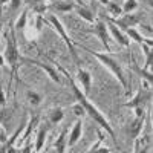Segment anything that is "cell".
I'll return each instance as SVG.
<instances>
[{"mask_svg": "<svg viewBox=\"0 0 153 153\" xmlns=\"http://www.w3.org/2000/svg\"><path fill=\"white\" fill-rule=\"evenodd\" d=\"M55 63V61H54ZM57 65V68L65 74V76H68V81H69V86H71V91H72V94H74V97H75V100L78 101V103L83 106V109L86 110V113L91 117L101 129L103 130H106L112 138H113V141H117V138H115V132H113V129H112V126H110V123L107 121V118L104 117L103 113H101L100 110H98V107L94 104V103H91V101L87 100V95H84V92H83V89H80L78 86H76V83L74 81V78H71V75H69V72L63 68L61 65H58V63H55Z\"/></svg>", "mask_w": 153, "mask_h": 153, "instance_id": "6da1fadb", "label": "cell"}, {"mask_svg": "<svg viewBox=\"0 0 153 153\" xmlns=\"http://www.w3.org/2000/svg\"><path fill=\"white\" fill-rule=\"evenodd\" d=\"M75 46H80V48H83L84 51H87V52L91 54V55H94L106 69H109V71L113 74V76H115V78L120 81V84L123 86V89H127V80H126V76H124L123 68H121V65H120V61L115 58L113 55H110V54H107V52H106V54L97 52V51H92V49L84 48L83 45H76V43H75Z\"/></svg>", "mask_w": 153, "mask_h": 153, "instance_id": "7a4b0ae2", "label": "cell"}, {"mask_svg": "<svg viewBox=\"0 0 153 153\" xmlns=\"http://www.w3.org/2000/svg\"><path fill=\"white\" fill-rule=\"evenodd\" d=\"M5 61L9 65L12 75H17V69L20 66V61H22V55L19 52V45H17V35L14 28L9 29V34L6 37V49H5V54H3Z\"/></svg>", "mask_w": 153, "mask_h": 153, "instance_id": "3957f363", "label": "cell"}, {"mask_svg": "<svg viewBox=\"0 0 153 153\" xmlns=\"http://www.w3.org/2000/svg\"><path fill=\"white\" fill-rule=\"evenodd\" d=\"M51 26L54 28V31L61 37V40L65 42V45L68 46V51H69V54H71V57L74 58V61L76 63V65H80V57H78V54H76V49H75V42L72 40V38L68 35V32H66V28L63 26V23L58 20V17L55 16V14H51V16H48V20H46Z\"/></svg>", "mask_w": 153, "mask_h": 153, "instance_id": "277c9868", "label": "cell"}, {"mask_svg": "<svg viewBox=\"0 0 153 153\" xmlns=\"http://www.w3.org/2000/svg\"><path fill=\"white\" fill-rule=\"evenodd\" d=\"M91 32L95 34V35L100 38L101 45L104 46V49L107 51V54H109V52H110V45H109L110 37H109V29H107V26H106V22H104V20H98Z\"/></svg>", "mask_w": 153, "mask_h": 153, "instance_id": "5b68a950", "label": "cell"}, {"mask_svg": "<svg viewBox=\"0 0 153 153\" xmlns=\"http://www.w3.org/2000/svg\"><path fill=\"white\" fill-rule=\"evenodd\" d=\"M22 61H26V63H31V65H34V66H37V68H40L51 80H52L54 83H57V84H60L61 83V78H60V74L51 66V65H48V63H43V61H38V60H34V58H22Z\"/></svg>", "mask_w": 153, "mask_h": 153, "instance_id": "8992f818", "label": "cell"}, {"mask_svg": "<svg viewBox=\"0 0 153 153\" xmlns=\"http://www.w3.org/2000/svg\"><path fill=\"white\" fill-rule=\"evenodd\" d=\"M112 22L117 25V26L124 31L127 28H135L136 25L141 22V16H138V14H121L118 19H112Z\"/></svg>", "mask_w": 153, "mask_h": 153, "instance_id": "52a82bcc", "label": "cell"}, {"mask_svg": "<svg viewBox=\"0 0 153 153\" xmlns=\"http://www.w3.org/2000/svg\"><path fill=\"white\" fill-rule=\"evenodd\" d=\"M106 26H107V29L110 31V34H112V37H113V40L117 42L120 46H124V48H129V46H130V40L127 38V35L117 26V25L112 22V19H107Z\"/></svg>", "mask_w": 153, "mask_h": 153, "instance_id": "ba28073f", "label": "cell"}, {"mask_svg": "<svg viewBox=\"0 0 153 153\" xmlns=\"http://www.w3.org/2000/svg\"><path fill=\"white\" fill-rule=\"evenodd\" d=\"M76 80H78V83H80L78 87L84 89V95H89L91 87H92V75H91V72L83 69V68H78L76 69Z\"/></svg>", "mask_w": 153, "mask_h": 153, "instance_id": "9c48e42d", "label": "cell"}, {"mask_svg": "<svg viewBox=\"0 0 153 153\" xmlns=\"http://www.w3.org/2000/svg\"><path fill=\"white\" fill-rule=\"evenodd\" d=\"M81 135H83V123H81V120H76L74 127L71 129V133L68 135V147H74L80 141Z\"/></svg>", "mask_w": 153, "mask_h": 153, "instance_id": "30bf717a", "label": "cell"}, {"mask_svg": "<svg viewBox=\"0 0 153 153\" xmlns=\"http://www.w3.org/2000/svg\"><path fill=\"white\" fill-rule=\"evenodd\" d=\"M150 100V89H139L138 94L129 101V103H126L127 107H136V106H144L146 101Z\"/></svg>", "mask_w": 153, "mask_h": 153, "instance_id": "8fae6325", "label": "cell"}, {"mask_svg": "<svg viewBox=\"0 0 153 153\" xmlns=\"http://www.w3.org/2000/svg\"><path fill=\"white\" fill-rule=\"evenodd\" d=\"M126 35H127V38L129 40H133V42H136L138 45H153V42H152V38H146V37H143L141 34H139V31L138 29H135V28H127V29H124L123 31Z\"/></svg>", "mask_w": 153, "mask_h": 153, "instance_id": "7c38bea8", "label": "cell"}, {"mask_svg": "<svg viewBox=\"0 0 153 153\" xmlns=\"http://www.w3.org/2000/svg\"><path fill=\"white\" fill-rule=\"evenodd\" d=\"M46 135H48V127L45 124L38 126V132L35 135V153H40L43 150V146L46 143Z\"/></svg>", "mask_w": 153, "mask_h": 153, "instance_id": "4fadbf2b", "label": "cell"}, {"mask_svg": "<svg viewBox=\"0 0 153 153\" xmlns=\"http://www.w3.org/2000/svg\"><path fill=\"white\" fill-rule=\"evenodd\" d=\"M144 120H146V118H135V120L130 123L129 129H127V135H129L132 139H136L138 135L141 133L143 126H144Z\"/></svg>", "mask_w": 153, "mask_h": 153, "instance_id": "5bb4252c", "label": "cell"}, {"mask_svg": "<svg viewBox=\"0 0 153 153\" xmlns=\"http://www.w3.org/2000/svg\"><path fill=\"white\" fill-rule=\"evenodd\" d=\"M75 3L74 2H55L52 5H49L48 9L51 11H55V12H63V14H66V12H71L75 9Z\"/></svg>", "mask_w": 153, "mask_h": 153, "instance_id": "9a60e30c", "label": "cell"}, {"mask_svg": "<svg viewBox=\"0 0 153 153\" xmlns=\"http://www.w3.org/2000/svg\"><path fill=\"white\" fill-rule=\"evenodd\" d=\"M68 147V129H63L60 136L57 138V141L54 143V149H55V153H65Z\"/></svg>", "mask_w": 153, "mask_h": 153, "instance_id": "2e32d148", "label": "cell"}, {"mask_svg": "<svg viewBox=\"0 0 153 153\" xmlns=\"http://www.w3.org/2000/svg\"><path fill=\"white\" fill-rule=\"evenodd\" d=\"M38 123H40V117H38V115H35V117H31V118H29V121H28V124H26V130H25V133L22 135V138H19L22 143L28 141L29 135L32 133V129L38 126Z\"/></svg>", "mask_w": 153, "mask_h": 153, "instance_id": "e0dca14e", "label": "cell"}, {"mask_svg": "<svg viewBox=\"0 0 153 153\" xmlns=\"http://www.w3.org/2000/svg\"><path fill=\"white\" fill-rule=\"evenodd\" d=\"M48 118H49V123L51 124H58L63 121L65 118V113H63V109L61 107H52L48 113Z\"/></svg>", "mask_w": 153, "mask_h": 153, "instance_id": "ac0fdd59", "label": "cell"}, {"mask_svg": "<svg viewBox=\"0 0 153 153\" xmlns=\"http://www.w3.org/2000/svg\"><path fill=\"white\" fill-rule=\"evenodd\" d=\"M75 11H76V14H78L83 20L89 22V23H94L95 22V17H94V12L91 9H87V8H81V6H75Z\"/></svg>", "mask_w": 153, "mask_h": 153, "instance_id": "d6986e66", "label": "cell"}, {"mask_svg": "<svg viewBox=\"0 0 153 153\" xmlns=\"http://www.w3.org/2000/svg\"><path fill=\"white\" fill-rule=\"evenodd\" d=\"M26 23H28V9H23V12L20 14V17L17 19L16 25L12 28H14V31H23L25 28H26Z\"/></svg>", "mask_w": 153, "mask_h": 153, "instance_id": "ffe728a7", "label": "cell"}, {"mask_svg": "<svg viewBox=\"0 0 153 153\" xmlns=\"http://www.w3.org/2000/svg\"><path fill=\"white\" fill-rule=\"evenodd\" d=\"M26 98H28V101H29L31 106H38V104L42 103V100H43L42 94H38L37 91H32V89L26 91Z\"/></svg>", "mask_w": 153, "mask_h": 153, "instance_id": "44dd1931", "label": "cell"}, {"mask_svg": "<svg viewBox=\"0 0 153 153\" xmlns=\"http://www.w3.org/2000/svg\"><path fill=\"white\" fill-rule=\"evenodd\" d=\"M106 6H107L109 14H110V16H113L115 19H118V17L123 14V9H121L120 3H117V2H109Z\"/></svg>", "mask_w": 153, "mask_h": 153, "instance_id": "7402d4cb", "label": "cell"}, {"mask_svg": "<svg viewBox=\"0 0 153 153\" xmlns=\"http://www.w3.org/2000/svg\"><path fill=\"white\" fill-rule=\"evenodd\" d=\"M121 9H123V14H132L133 11L138 9V2L136 0H126Z\"/></svg>", "mask_w": 153, "mask_h": 153, "instance_id": "603a6c76", "label": "cell"}, {"mask_svg": "<svg viewBox=\"0 0 153 153\" xmlns=\"http://www.w3.org/2000/svg\"><path fill=\"white\" fill-rule=\"evenodd\" d=\"M72 112H74V115H75V117H78V118H81L83 117V115L86 113V110L83 109V106L80 104V103H76V104H72Z\"/></svg>", "mask_w": 153, "mask_h": 153, "instance_id": "cb8c5ba5", "label": "cell"}, {"mask_svg": "<svg viewBox=\"0 0 153 153\" xmlns=\"http://www.w3.org/2000/svg\"><path fill=\"white\" fill-rule=\"evenodd\" d=\"M135 153H149V146H144L141 144V141H136V146H135Z\"/></svg>", "mask_w": 153, "mask_h": 153, "instance_id": "d4e9b609", "label": "cell"}, {"mask_svg": "<svg viewBox=\"0 0 153 153\" xmlns=\"http://www.w3.org/2000/svg\"><path fill=\"white\" fill-rule=\"evenodd\" d=\"M152 26H150V25H143V26H141V32H139V34H141L143 37H144V34H147V38H152Z\"/></svg>", "mask_w": 153, "mask_h": 153, "instance_id": "484cf974", "label": "cell"}, {"mask_svg": "<svg viewBox=\"0 0 153 153\" xmlns=\"http://www.w3.org/2000/svg\"><path fill=\"white\" fill-rule=\"evenodd\" d=\"M22 6V0H9V8L11 11H17Z\"/></svg>", "mask_w": 153, "mask_h": 153, "instance_id": "4316f807", "label": "cell"}, {"mask_svg": "<svg viewBox=\"0 0 153 153\" xmlns=\"http://www.w3.org/2000/svg\"><path fill=\"white\" fill-rule=\"evenodd\" d=\"M19 153H32V143H26L25 144V147H22L20 150H19Z\"/></svg>", "mask_w": 153, "mask_h": 153, "instance_id": "83f0119b", "label": "cell"}, {"mask_svg": "<svg viewBox=\"0 0 153 153\" xmlns=\"http://www.w3.org/2000/svg\"><path fill=\"white\" fill-rule=\"evenodd\" d=\"M110 152H112V150H110L109 147H101V146H100L97 150H89L87 153H110Z\"/></svg>", "mask_w": 153, "mask_h": 153, "instance_id": "f1b7e54d", "label": "cell"}, {"mask_svg": "<svg viewBox=\"0 0 153 153\" xmlns=\"http://www.w3.org/2000/svg\"><path fill=\"white\" fill-rule=\"evenodd\" d=\"M6 141H8L6 132H5V129H3V127L0 126V143H2V144H6Z\"/></svg>", "mask_w": 153, "mask_h": 153, "instance_id": "f546056e", "label": "cell"}, {"mask_svg": "<svg viewBox=\"0 0 153 153\" xmlns=\"http://www.w3.org/2000/svg\"><path fill=\"white\" fill-rule=\"evenodd\" d=\"M5 101H6V97H5V92H3V89L0 87V109H2L5 106Z\"/></svg>", "mask_w": 153, "mask_h": 153, "instance_id": "4dcf8cb0", "label": "cell"}, {"mask_svg": "<svg viewBox=\"0 0 153 153\" xmlns=\"http://www.w3.org/2000/svg\"><path fill=\"white\" fill-rule=\"evenodd\" d=\"M6 153H19V149L12 144V146H8L6 144Z\"/></svg>", "mask_w": 153, "mask_h": 153, "instance_id": "1f68e13d", "label": "cell"}, {"mask_svg": "<svg viewBox=\"0 0 153 153\" xmlns=\"http://www.w3.org/2000/svg\"><path fill=\"white\" fill-rule=\"evenodd\" d=\"M3 118H5V110H3V109H0V124H2Z\"/></svg>", "mask_w": 153, "mask_h": 153, "instance_id": "d6a6232c", "label": "cell"}, {"mask_svg": "<svg viewBox=\"0 0 153 153\" xmlns=\"http://www.w3.org/2000/svg\"><path fill=\"white\" fill-rule=\"evenodd\" d=\"M28 2H29V3H34V5H35V3H43V2H46V0H28Z\"/></svg>", "mask_w": 153, "mask_h": 153, "instance_id": "836d02e7", "label": "cell"}, {"mask_svg": "<svg viewBox=\"0 0 153 153\" xmlns=\"http://www.w3.org/2000/svg\"><path fill=\"white\" fill-rule=\"evenodd\" d=\"M5 65V58H3V55L0 54V66H3Z\"/></svg>", "mask_w": 153, "mask_h": 153, "instance_id": "e575fe53", "label": "cell"}, {"mask_svg": "<svg viewBox=\"0 0 153 153\" xmlns=\"http://www.w3.org/2000/svg\"><path fill=\"white\" fill-rule=\"evenodd\" d=\"M6 3H9V0H0V8H2L3 5H6Z\"/></svg>", "mask_w": 153, "mask_h": 153, "instance_id": "d590c367", "label": "cell"}, {"mask_svg": "<svg viewBox=\"0 0 153 153\" xmlns=\"http://www.w3.org/2000/svg\"><path fill=\"white\" fill-rule=\"evenodd\" d=\"M98 2H100L101 5H107V3L110 2V0H98Z\"/></svg>", "mask_w": 153, "mask_h": 153, "instance_id": "8d00e7d4", "label": "cell"}, {"mask_svg": "<svg viewBox=\"0 0 153 153\" xmlns=\"http://www.w3.org/2000/svg\"><path fill=\"white\" fill-rule=\"evenodd\" d=\"M2 32H3V25L0 23V35H2Z\"/></svg>", "mask_w": 153, "mask_h": 153, "instance_id": "74e56055", "label": "cell"}, {"mask_svg": "<svg viewBox=\"0 0 153 153\" xmlns=\"http://www.w3.org/2000/svg\"><path fill=\"white\" fill-rule=\"evenodd\" d=\"M147 3H149V6H153V0H147Z\"/></svg>", "mask_w": 153, "mask_h": 153, "instance_id": "f35d334b", "label": "cell"}]
</instances>
